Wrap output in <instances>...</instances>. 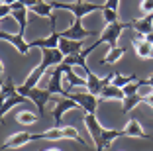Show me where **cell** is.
<instances>
[{"label": "cell", "mask_w": 153, "mask_h": 151, "mask_svg": "<svg viewBox=\"0 0 153 151\" xmlns=\"http://www.w3.org/2000/svg\"><path fill=\"white\" fill-rule=\"evenodd\" d=\"M143 100H145L143 94H134V96H126V98H124V106H122V112H124V114H128L131 108H135L137 104L143 102Z\"/></svg>", "instance_id": "cell-25"}, {"label": "cell", "mask_w": 153, "mask_h": 151, "mask_svg": "<svg viewBox=\"0 0 153 151\" xmlns=\"http://www.w3.org/2000/svg\"><path fill=\"white\" fill-rule=\"evenodd\" d=\"M53 6H51V2L49 0H37V4L33 6L30 12H33V14H37V16H43V18H47L49 20L51 16H53Z\"/></svg>", "instance_id": "cell-21"}, {"label": "cell", "mask_w": 153, "mask_h": 151, "mask_svg": "<svg viewBox=\"0 0 153 151\" xmlns=\"http://www.w3.org/2000/svg\"><path fill=\"white\" fill-rule=\"evenodd\" d=\"M124 135L126 138H140V139H149V135L143 132V128H141V124L135 118H131V120H128V124L124 126Z\"/></svg>", "instance_id": "cell-16"}, {"label": "cell", "mask_w": 153, "mask_h": 151, "mask_svg": "<svg viewBox=\"0 0 153 151\" xmlns=\"http://www.w3.org/2000/svg\"><path fill=\"white\" fill-rule=\"evenodd\" d=\"M85 126H86L90 138H92V141H94V145H96V151H104V147H102L104 128L100 126V122L96 120V116L94 114H85Z\"/></svg>", "instance_id": "cell-8"}, {"label": "cell", "mask_w": 153, "mask_h": 151, "mask_svg": "<svg viewBox=\"0 0 153 151\" xmlns=\"http://www.w3.org/2000/svg\"><path fill=\"white\" fill-rule=\"evenodd\" d=\"M27 12H30V8H26V6H24L22 2H16V4L12 6V18L20 24V36H24V33H26V26H27Z\"/></svg>", "instance_id": "cell-14"}, {"label": "cell", "mask_w": 153, "mask_h": 151, "mask_svg": "<svg viewBox=\"0 0 153 151\" xmlns=\"http://www.w3.org/2000/svg\"><path fill=\"white\" fill-rule=\"evenodd\" d=\"M65 61V55L59 51V47H51V49H41V59H39V65L33 69L30 75H27V79L24 80V86H27V89H33V86H37V83H39V79L43 77V73L47 71V69H51V67H59L61 63Z\"/></svg>", "instance_id": "cell-1"}, {"label": "cell", "mask_w": 153, "mask_h": 151, "mask_svg": "<svg viewBox=\"0 0 153 151\" xmlns=\"http://www.w3.org/2000/svg\"><path fill=\"white\" fill-rule=\"evenodd\" d=\"M134 26V22H116V24H110V26L104 28V31L98 36L100 43H108L110 47H118V37H120V33L126 28H131Z\"/></svg>", "instance_id": "cell-4"}, {"label": "cell", "mask_w": 153, "mask_h": 151, "mask_svg": "<svg viewBox=\"0 0 153 151\" xmlns=\"http://www.w3.org/2000/svg\"><path fill=\"white\" fill-rule=\"evenodd\" d=\"M16 122H18V124H24V126H32V124L37 122V116L24 110V112H18V114H16Z\"/></svg>", "instance_id": "cell-29"}, {"label": "cell", "mask_w": 153, "mask_h": 151, "mask_svg": "<svg viewBox=\"0 0 153 151\" xmlns=\"http://www.w3.org/2000/svg\"><path fill=\"white\" fill-rule=\"evenodd\" d=\"M145 83H147V86H149V89L153 90V75L149 77V79H145Z\"/></svg>", "instance_id": "cell-36"}, {"label": "cell", "mask_w": 153, "mask_h": 151, "mask_svg": "<svg viewBox=\"0 0 153 151\" xmlns=\"http://www.w3.org/2000/svg\"><path fill=\"white\" fill-rule=\"evenodd\" d=\"M18 92L24 94L26 98H30V102L37 106V110H39V118L45 114V104L49 102L51 96H53V94H51L47 89H37V86H33V89H27V86H24V85L18 86Z\"/></svg>", "instance_id": "cell-3"}, {"label": "cell", "mask_w": 153, "mask_h": 151, "mask_svg": "<svg viewBox=\"0 0 153 151\" xmlns=\"http://www.w3.org/2000/svg\"><path fill=\"white\" fill-rule=\"evenodd\" d=\"M104 8H110V10H116L118 12V8H120V0H106V2H104Z\"/></svg>", "instance_id": "cell-32"}, {"label": "cell", "mask_w": 153, "mask_h": 151, "mask_svg": "<svg viewBox=\"0 0 153 151\" xmlns=\"http://www.w3.org/2000/svg\"><path fill=\"white\" fill-rule=\"evenodd\" d=\"M0 39L2 41H6V43H10V45H14V47L18 49L22 55H27V51H30V41H26L24 39V36H20V33H8V31H0Z\"/></svg>", "instance_id": "cell-12"}, {"label": "cell", "mask_w": 153, "mask_h": 151, "mask_svg": "<svg viewBox=\"0 0 153 151\" xmlns=\"http://www.w3.org/2000/svg\"><path fill=\"white\" fill-rule=\"evenodd\" d=\"M79 104L73 100V98H63V100H59V102L53 104V110H51V114H53L55 118V126L57 128H61V122H63V114L69 110H79Z\"/></svg>", "instance_id": "cell-10"}, {"label": "cell", "mask_w": 153, "mask_h": 151, "mask_svg": "<svg viewBox=\"0 0 153 151\" xmlns=\"http://www.w3.org/2000/svg\"><path fill=\"white\" fill-rule=\"evenodd\" d=\"M16 94H18V86H14L12 79L6 77L4 83H2V102L8 100V98H12V96H16Z\"/></svg>", "instance_id": "cell-24"}, {"label": "cell", "mask_w": 153, "mask_h": 151, "mask_svg": "<svg viewBox=\"0 0 153 151\" xmlns=\"http://www.w3.org/2000/svg\"><path fill=\"white\" fill-rule=\"evenodd\" d=\"M53 8H61V10H69L75 16V20H82L88 14L104 10V4H92V2H85V0H76V2H59V0H49Z\"/></svg>", "instance_id": "cell-2"}, {"label": "cell", "mask_w": 153, "mask_h": 151, "mask_svg": "<svg viewBox=\"0 0 153 151\" xmlns=\"http://www.w3.org/2000/svg\"><path fill=\"white\" fill-rule=\"evenodd\" d=\"M135 80H137V77H135V75H131V77H124V75H120V73L116 71V77H114L112 85H114V86H118V89H124V86L131 85V83H135Z\"/></svg>", "instance_id": "cell-27"}, {"label": "cell", "mask_w": 153, "mask_h": 151, "mask_svg": "<svg viewBox=\"0 0 153 151\" xmlns=\"http://www.w3.org/2000/svg\"><path fill=\"white\" fill-rule=\"evenodd\" d=\"M20 2H22V4L26 6V8H30V10H32L33 6L37 4V0H20Z\"/></svg>", "instance_id": "cell-34"}, {"label": "cell", "mask_w": 153, "mask_h": 151, "mask_svg": "<svg viewBox=\"0 0 153 151\" xmlns=\"http://www.w3.org/2000/svg\"><path fill=\"white\" fill-rule=\"evenodd\" d=\"M59 33H61L63 39H73V41H82V39H86V37L94 36V31H88V30L82 28V20H75L67 30L59 31Z\"/></svg>", "instance_id": "cell-9"}, {"label": "cell", "mask_w": 153, "mask_h": 151, "mask_svg": "<svg viewBox=\"0 0 153 151\" xmlns=\"http://www.w3.org/2000/svg\"><path fill=\"white\" fill-rule=\"evenodd\" d=\"M141 10L145 14H151L153 12V0H141Z\"/></svg>", "instance_id": "cell-31"}, {"label": "cell", "mask_w": 153, "mask_h": 151, "mask_svg": "<svg viewBox=\"0 0 153 151\" xmlns=\"http://www.w3.org/2000/svg\"><path fill=\"white\" fill-rule=\"evenodd\" d=\"M41 139H47V141H59V139H65L63 128H57V126H53V128L45 129V132L41 133Z\"/></svg>", "instance_id": "cell-23"}, {"label": "cell", "mask_w": 153, "mask_h": 151, "mask_svg": "<svg viewBox=\"0 0 153 151\" xmlns=\"http://www.w3.org/2000/svg\"><path fill=\"white\" fill-rule=\"evenodd\" d=\"M122 135H124V132H122V129H106V128H104V133H102V147H104V151L112 145L114 139L122 138Z\"/></svg>", "instance_id": "cell-22"}, {"label": "cell", "mask_w": 153, "mask_h": 151, "mask_svg": "<svg viewBox=\"0 0 153 151\" xmlns=\"http://www.w3.org/2000/svg\"><path fill=\"white\" fill-rule=\"evenodd\" d=\"M67 98H73V100L81 106V110L85 112V114H94L96 116L98 102H100L98 96H94V94H90V92H69Z\"/></svg>", "instance_id": "cell-6"}, {"label": "cell", "mask_w": 153, "mask_h": 151, "mask_svg": "<svg viewBox=\"0 0 153 151\" xmlns=\"http://www.w3.org/2000/svg\"><path fill=\"white\" fill-rule=\"evenodd\" d=\"M12 16V6H6V4H2L0 6V16H2V18H6V16Z\"/></svg>", "instance_id": "cell-33"}, {"label": "cell", "mask_w": 153, "mask_h": 151, "mask_svg": "<svg viewBox=\"0 0 153 151\" xmlns=\"http://www.w3.org/2000/svg\"><path fill=\"white\" fill-rule=\"evenodd\" d=\"M85 43L86 41H73V39H59V51L65 55V57H71V55H76V53H81L82 49H85Z\"/></svg>", "instance_id": "cell-13"}, {"label": "cell", "mask_w": 153, "mask_h": 151, "mask_svg": "<svg viewBox=\"0 0 153 151\" xmlns=\"http://www.w3.org/2000/svg\"><path fill=\"white\" fill-rule=\"evenodd\" d=\"M41 133H14L10 139H6L2 143V149H16V147H22L30 141H39Z\"/></svg>", "instance_id": "cell-11"}, {"label": "cell", "mask_w": 153, "mask_h": 151, "mask_svg": "<svg viewBox=\"0 0 153 151\" xmlns=\"http://www.w3.org/2000/svg\"><path fill=\"white\" fill-rule=\"evenodd\" d=\"M134 47H135L137 57H141V59H153V43H149V41H145V39H135Z\"/></svg>", "instance_id": "cell-19"}, {"label": "cell", "mask_w": 153, "mask_h": 151, "mask_svg": "<svg viewBox=\"0 0 153 151\" xmlns=\"http://www.w3.org/2000/svg\"><path fill=\"white\" fill-rule=\"evenodd\" d=\"M16 2H20V0H2V4H6V6H14Z\"/></svg>", "instance_id": "cell-35"}, {"label": "cell", "mask_w": 153, "mask_h": 151, "mask_svg": "<svg viewBox=\"0 0 153 151\" xmlns=\"http://www.w3.org/2000/svg\"><path fill=\"white\" fill-rule=\"evenodd\" d=\"M30 102V98H26L24 94H16V96H12V98H8V100H4L2 102V106H0V116H6V112L8 110H12L16 104H27Z\"/></svg>", "instance_id": "cell-20"}, {"label": "cell", "mask_w": 153, "mask_h": 151, "mask_svg": "<svg viewBox=\"0 0 153 151\" xmlns=\"http://www.w3.org/2000/svg\"><path fill=\"white\" fill-rule=\"evenodd\" d=\"M143 39H145V41H149V43H153V33H149V36H145Z\"/></svg>", "instance_id": "cell-38"}, {"label": "cell", "mask_w": 153, "mask_h": 151, "mask_svg": "<svg viewBox=\"0 0 153 151\" xmlns=\"http://www.w3.org/2000/svg\"><path fill=\"white\" fill-rule=\"evenodd\" d=\"M98 98H100V100H122V102H124L126 94H124V90H122V89H118V86H114L112 83H110V85L100 92Z\"/></svg>", "instance_id": "cell-18"}, {"label": "cell", "mask_w": 153, "mask_h": 151, "mask_svg": "<svg viewBox=\"0 0 153 151\" xmlns=\"http://www.w3.org/2000/svg\"><path fill=\"white\" fill-rule=\"evenodd\" d=\"M134 22V30L140 33V36H149V33H153V12L151 14H145L143 18H137V20H131Z\"/></svg>", "instance_id": "cell-15"}, {"label": "cell", "mask_w": 153, "mask_h": 151, "mask_svg": "<svg viewBox=\"0 0 153 151\" xmlns=\"http://www.w3.org/2000/svg\"><path fill=\"white\" fill-rule=\"evenodd\" d=\"M63 69H65V86H69V89H75V86H85V89H86V80L81 79V77L76 75V73L73 71L71 65L63 63Z\"/></svg>", "instance_id": "cell-17"}, {"label": "cell", "mask_w": 153, "mask_h": 151, "mask_svg": "<svg viewBox=\"0 0 153 151\" xmlns=\"http://www.w3.org/2000/svg\"><path fill=\"white\" fill-rule=\"evenodd\" d=\"M102 16H104V22H106V26H110V24H116V22H120V18H118V12H116V10L104 8V10H102Z\"/></svg>", "instance_id": "cell-30"}, {"label": "cell", "mask_w": 153, "mask_h": 151, "mask_svg": "<svg viewBox=\"0 0 153 151\" xmlns=\"http://www.w3.org/2000/svg\"><path fill=\"white\" fill-rule=\"evenodd\" d=\"M124 53H126V47H110L108 55L102 59V63H104V65H112V63H116Z\"/></svg>", "instance_id": "cell-26"}, {"label": "cell", "mask_w": 153, "mask_h": 151, "mask_svg": "<svg viewBox=\"0 0 153 151\" xmlns=\"http://www.w3.org/2000/svg\"><path fill=\"white\" fill-rule=\"evenodd\" d=\"M145 102H147V104H149V106H151V108H153V94H149V96H147V98H145Z\"/></svg>", "instance_id": "cell-37"}, {"label": "cell", "mask_w": 153, "mask_h": 151, "mask_svg": "<svg viewBox=\"0 0 153 151\" xmlns=\"http://www.w3.org/2000/svg\"><path fill=\"white\" fill-rule=\"evenodd\" d=\"M85 73H86V92L94 94V96H100V92H102V90L114 80V77H116V73H110V75H106L104 79H100V77H96L90 69H86Z\"/></svg>", "instance_id": "cell-5"}, {"label": "cell", "mask_w": 153, "mask_h": 151, "mask_svg": "<svg viewBox=\"0 0 153 151\" xmlns=\"http://www.w3.org/2000/svg\"><path fill=\"white\" fill-rule=\"evenodd\" d=\"M47 90H49L51 94H63L65 98L69 96V90L65 89V69H63V63L53 69L51 79H49V83H47Z\"/></svg>", "instance_id": "cell-7"}, {"label": "cell", "mask_w": 153, "mask_h": 151, "mask_svg": "<svg viewBox=\"0 0 153 151\" xmlns=\"http://www.w3.org/2000/svg\"><path fill=\"white\" fill-rule=\"evenodd\" d=\"M63 133H65V139H75V141L79 143V145H82V147L86 149L85 139H82L81 135H79V132H76V129L73 128V126H65V128H63Z\"/></svg>", "instance_id": "cell-28"}, {"label": "cell", "mask_w": 153, "mask_h": 151, "mask_svg": "<svg viewBox=\"0 0 153 151\" xmlns=\"http://www.w3.org/2000/svg\"><path fill=\"white\" fill-rule=\"evenodd\" d=\"M43 151H61V149H57V147H51V149H43Z\"/></svg>", "instance_id": "cell-39"}]
</instances>
